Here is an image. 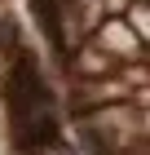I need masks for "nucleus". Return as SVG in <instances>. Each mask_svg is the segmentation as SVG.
Segmentation results:
<instances>
[{"mask_svg": "<svg viewBox=\"0 0 150 155\" xmlns=\"http://www.w3.org/2000/svg\"><path fill=\"white\" fill-rule=\"evenodd\" d=\"M0 102H5V124H13V120L31 115V111L58 107V93H53V84L44 80V71H40V58H35L27 45L9 53L5 84H0Z\"/></svg>", "mask_w": 150, "mask_h": 155, "instance_id": "1", "label": "nucleus"}]
</instances>
